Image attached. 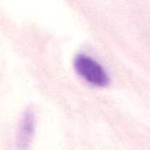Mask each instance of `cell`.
Segmentation results:
<instances>
[{"label": "cell", "instance_id": "1", "mask_svg": "<svg viewBox=\"0 0 150 150\" xmlns=\"http://www.w3.org/2000/svg\"><path fill=\"white\" fill-rule=\"evenodd\" d=\"M74 69L84 81L94 86L104 88L110 81L104 67L88 54H79L75 57Z\"/></svg>", "mask_w": 150, "mask_h": 150}, {"label": "cell", "instance_id": "2", "mask_svg": "<svg viewBox=\"0 0 150 150\" xmlns=\"http://www.w3.org/2000/svg\"><path fill=\"white\" fill-rule=\"evenodd\" d=\"M36 127V117L32 108L26 109L17 131V147L19 150H27L34 137Z\"/></svg>", "mask_w": 150, "mask_h": 150}]
</instances>
